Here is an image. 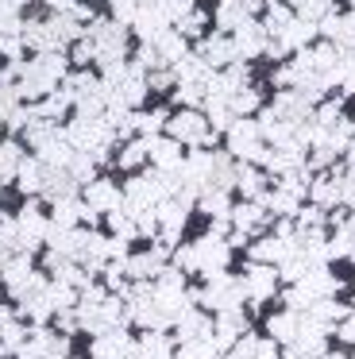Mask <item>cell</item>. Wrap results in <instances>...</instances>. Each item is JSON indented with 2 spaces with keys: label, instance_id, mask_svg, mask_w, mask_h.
I'll list each match as a JSON object with an SVG mask.
<instances>
[{
  "label": "cell",
  "instance_id": "1f68e13d",
  "mask_svg": "<svg viewBox=\"0 0 355 359\" xmlns=\"http://www.w3.org/2000/svg\"><path fill=\"white\" fill-rule=\"evenodd\" d=\"M351 317H355V302H351Z\"/></svg>",
  "mask_w": 355,
  "mask_h": 359
},
{
  "label": "cell",
  "instance_id": "4dcf8cb0",
  "mask_svg": "<svg viewBox=\"0 0 355 359\" xmlns=\"http://www.w3.org/2000/svg\"><path fill=\"white\" fill-rule=\"evenodd\" d=\"M321 359H347V355H340V351H332V355H321Z\"/></svg>",
  "mask_w": 355,
  "mask_h": 359
},
{
  "label": "cell",
  "instance_id": "9c48e42d",
  "mask_svg": "<svg viewBox=\"0 0 355 359\" xmlns=\"http://www.w3.org/2000/svg\"><path fill=\"white\" fill-rule=\"evenodd\" d=\"M247 332V317L243 309H228V313H216V328H213V344L216 348H232V344L239 340V336Z\"/></svg>",
  "mask_w": 355,
  "mask_h": 359
},
{
  "label": "cell",
  "instance_id": "277c9868",
  "mask_svg": "<svg viewBox=\"0 0 355 359\" xmlns=\"http://www.w3.org/2000/svg\"><path fill=\"white\" fill-rule=\"evenodd\" d=\"M239 278H243V290H247L251 302H270L274 290H278V271L270 263H255V259H251V266H247Z\"/></svg>",
  "mask_w": 355,
  "mask_h": 359
},
{
  "label": "cell",
  "instance_id": "5bb4252c",
  "mask_svg": "<svg viewBox=\"0 0 355 359\" xmlns=\"http://www.w3.org/2000/svg\"><path fill=\"white\" fill-rule=\"evenodd\" d=\"M97 359H128L131 355V340L123 332H100V340L93 344Z\"/></svg>",
  "mask_w": 355,
  "mask_h": 359
},
{
  "label": "cell",
  "instance_id": "8992f818",
  "mask_svg": "<svg viewBox=\"0 0 355 359\" xmlns=\"http://www.w3.org/2000/svg\"><path fill=\"white\" fill-rule=\"evenodd\" d=\"M213 328H216V320L208 317V313H201V309H185L182 317L174 320V336H178V344L213 340Z\"/></svg>",
  "mask_w": 355,
  "mask_h": 359
},
{
  "label": "cell",
  "instance_id": "603a6c76",
  "mask_svg": "<svg viewBox=\"0 0 355 359\" xmlns=\"http://www.w3.org/2000/svg\"><path fill=\"white\" fill-rule=\"evenodd\" d=\"M259 340L262 336H251V332H243L236 344H232V351L224 359H255V351H259Z\"/></svg>",
  "mask_w": 355,
  "mask_h": 359
},
{
  "label": "cell",
  "instance_id": "5b68a950",
  "mask_svg": "<svg viewBox=\"0 0 355 359\" xmlns=\"http://www.w3.org/2000/svg\"><path fill=\"white\" fill-rule=\"evenodd\" d=\"M193 259H197V271L213 274V271H220V266L232 259V248H228V240H224V236L208 232L205 240L193 243Z\"/></svg>",
  "mask_w": 355,
  "mask_h": 359
},
{
  "label": "cell",
  "instance_id": "44dd1931",
  "mask_svg": "<svg viewBox=\"0 0 355 359\" xmlns=\"http://www.w3.org/2000/svg\"><path fill=\"white\" fill-rule=\"evenodd\" d=\"M286 43L290 47H301V43H309L316 35V27H313V20H290V27H286Z\"/></svg>",
  "mask_w": 355,
  "mask_h": 359
},
{
  "label": "cell",
  "instance_id": "ba28073f",
  "mask_svg": "<svg viewBox=\"0 0 355 359\" xmlns=\"http://www.w3.org/2000/svg\"><path fill=\"white\" fill-rule=\"evenodd\" d=\"M259 124H251V120H236V124H228V143L232 151L228 155H239V158H255L259 155Z\"/></svg>",
  "mask_w": 355,
  "mask_h": 359
},
{
  "label": "cell",
  "instance_id": "9a60e30c",
  "mask_svg": "<svg viewBox=\"0 0 355 359\" xmlns=\"http://www.w3.org/2000/svg\"><path fill=\"white\" fill-rule=\"evenodd\" d=\"M262 47H267V27L243 20V24L236 27V50H239V55H259Z\"/></svg>",
  "mask_w": 355,
  "mask_h": 359
},
{
  "label": "cell",
  "instance_id": "d6986e66",
  "mask_svg": "<svg viewBox=\"0 0 355 359\" xmlns=\"http://www.w3.org/2000/svg\"><path fill=\"white\" fill-rule=\"evenodd\" d=\"M170 348H174V340H166L162 332H147L143 340H139L143 359H170Z\"/></svg>",
  "mask_w": 355,
  "mask_h": 359
},
{
  "label": "cell",
  "instance_id": "4fadbf2b",
  "mask_svg": "<svg viewBox=\"0 0 355 359\" xmlns=\"http://www.w3.org/2000/svg\"><path fill=\"white\" fill-rule=\"evenodd\" d=\"M309 197H313V205H321V209H332V205H340V201H344L340 178H328V174L313 178V182H309Z\"/></svg>",
  "mask_w": 355,
  "mask_h": 359
},
{
  "label": "cell",
  "instance_id": "30bf717a",
  "mask_svg": "<svg viewBox=\"0 0 355 359\" xmlns=\"http://www.w3.org/2000/svg\"><path fill=\"white\" fill-rule=\"evenodd\" d=\"M293 248H297V236H293V240H286V236H262V240L251 243V259H255V263H270V266H274V263H282Z\"/></svg>",
  "mask_w": 355,
  "mask_h": 359
},
{
  "label": "cell",
  "instance_id": "3957f363",
  "mask_svg": "<svg viewBox=\"0 0 355 359\" xmlns=\"http://www.w3.org/2000/svg\"><path fill=\"white\" fill-rule=\"evenodd\" d=\"M228 220H232V228H236V232L259 236V232H267V224H270V209L262 201H239V205H232Z\"/></svg>",
  "mask_w": 355,
  "mask_h": 359
},
{
  "label": "cell",
  "instance_id": "8fae6325",
  "mask_svg": "<svg viewBox=\"0 0 355 359\" xmlns=\"http://www.w3.org/2000/svg\"><path fill=\"white\" fill-rule=\"evenodd\" d=\"M297 325H301V313L282 309V313H274V317H267V336H270L274 344H293Z\"/></svg>",
  "mask_w": 355,
  "mask_h": 359
},
{
  "label": "cell",
  "instance_id": "4316f807",
  "mask_svg": "<svg viewBox=\"0 0 355 359\" xmlns=\"http://www.w3.org/2000/svg\"><path fill=\"white\" fill-rule=\"evenodd\" d=\"M131 124H135L139 132H147V135H151V132H159V128H162V116H159V112H143V116H135Z\"/></svg>",
  "mask_w": 355,
  "mask_h": 359
},
{
  "label": "cell",
  "instance_id": "2e32d148",
  "mask_svg": "<svg viewBox=\"0 0 355 359\" xmlns=\"http://www.w3.org/2000/svg\"><path fill=\"white\" fill-rule=\"evenodd\" d=\"M197 205H201V212H208V217H228L232 212V189L208 186V189H201Z\"/></svg>",
  "mask_w": 355,
  "mask_h": 359
},
{
  "label": "cell",
  "instance_id": "cb8c5ba5",
  "mask_svg": "<svg viewBox=\"0 0 355 359\" xmlns=\"http://www.w3.org/2000/svg\"><path fill=\"white\" fill-rule=\"evenodd\" d=\"M297 224H301V228H321V224H324V209H321V205L297 209Z\"/></svg>",
  "mask_w": 355,
  "mask_h": 359
},
{
  "label": "cell",
  "instance_id": "7402d4cb",
  "mask_svg": "<svg viewBox=\"0 0 355 359\" xmlns=\"http://www.w3.org/2000/svg\"><path fill=\"white\" fill-rule=\"evenodd\" d=\"M178 359H220V348L213 340H197V344H182Z\"/></svg>",
  "mask_w": 355,
  "mask_h": 359
},
{
  "label": "cell",
  "instance_id": "52a82bcc",
  "mask_svg": "<svg viewBox=\"0 0 355 359\" xmlns=\"http://www.w3.org/2000/svg\"><path fill=\"white\" fill-rule=\"evenodd\" d=\"M208 120L201 116V112H193V109H185V112H178L174 116V124H170V135H174L178 143H208L213 135H208Z\"/></svg>",
  "mask_w": 355,
  "mask_h": 359
},
{
  "label": "cell",
  "instance_id": "7c38bea8",
  "mask_svg": "<svg viewBox=\"0 0 355 359\" xmlns=\"http://www.w3.org/2000/svg\"><path fill=\"white\" fill-rule=\"evenodd\" d=\"M236 55H239L236 39H224V35H213V39L201 43V62H208V66H228Z\"/></svg>",
  "mask_w": 355,
  "mask_h": 359
},
{
  "label": "cell",
  "instance_id": "6da1fadb",
  "mask_svg": "<svg viewBox=\"0 0 355 359\" xmlns=\"http://www.w3.org/2000/svg\"><path fill=\"white\" fill-rule=\"evenodd\" d=\"M243 297H247L243 278H232V274H224V271H213L208 274V286L201 290V305H205V309H216V313L239 309Z\"/></svg>",
  "mask_w": 355,
  "mask_h": 359
},
{
  "label": "cell",
  "instance_id": "ffe728a7",
  "mask_svg": "<svg viewBox=\"0 0 355 359\" xmlns=\"http://www.w3.org/2000/svg\"><path fill=\"white\" fill-rule=\"evenodd\" d=\"M89 205L93 209H112V205H120V189L108 186V182H97V186L89 189Z\"/></svg>",
  "mask_w": 355,
  "mask_h": 359
},
{
  "label": "cell",
  "instance_id": "f1b7e54d",
  "mask_svg": "<svg viewBox=\"0 0 355 359\" xmlns=\"http://www.w3.org/2000/svg\"><path fill=\"white\" fill-rule=\"evenodd\" d=\"M340 189H344V205H355V170L347 178H340Z\"/></svg>",
  "mask_w": 355,
  "mask_h": 359
},
{
  "label": "cell",
  "instance_id": "7a4b0ae2",
  "mask_svg": "<svg viewBox=\"0 0 355 359\" xmlns=\"http://www.w3.org/2000/svg\"><path fill=\"white\" fill-rule=\"evenodd\" d=\"M336 325H324L316 320L313 313H301V325H297V336H293V355H324V336L332 332Z\"/></svg>",
  "mask_w": 355,
  "mask_h": 359
},
{
  "label": "cell",
  "instance_id": "83f0119b",
  "mask_svg": "<svg viewBox=\"0 0 355 359\" xmlns=\"http://www.w3.org/2000/svg\"><path fill=\"white\" fill-rule=\"evenodd\" d=\"M255 359H286V355L278 351V344L267 336V340H259V351H255Z\"/></svg>",
  "mask_w": 355,
  "mask_h": 359
},
{
  "label": "cell",
  "instance_id": "e0dca14e",
  "mask_svg": "<svg viewBox=\"0 0 355 359\" xmlns=\"http://www.w3.org/2000/svg\"><path fill=\"white\" fill-rule=\"evenodd\" d=\"M262 186H267V182H262L259 170H251V166H243V170H239V166H236V186H232V189H239L247 201H262V194H267Z\"/></svg>",
  "mask_w": 355,
  "mask_h": 359
},
{
  "label": "cell",
  "instance_id": "f546056e",
  "mask_svg": "<svg viewBox=\"0 0 355 359\" xmlns=\"http://www.w3.org/2000/svg\"><path fill=\"white\" fill-rule=\"evenodd\" d=\"M347 158H351V163H355V140L347 143Z\"/></svg>",
  "mask_w": 355,
  "mask_h": 359
},
{
  "label": "cell",
  "instance_id": "d4e9b609",
  "mask_svg": "<svg viewBox=\"0 0 355 359\" xmlns=\"http://www.w3.org/2000/svg\"><path fill=\"white\" fill-rule=\"evenodd\" d=\"M143 158H147V143H131V147H123L120 163H123V166H139Z\"/></svg>",
  "mask_w": 355,
  "mask_h": 359
},
{
  "label": "cell",
  "instance_id": "ac0fdd59",
  "mask_svg": "<svg viewBox=\"0 0 355 359\" xmlns=\"http://www.w3.org/2000/svg\"><path fill=\"white\" fill-rule=\"evenodd\" d=\"M262 205L270 209V217H297V197L286 194V189H274V194H262Z\"/></svg>",
  "mask_w": 355,
  "mask_h": 359
},
{
  "label": "cell",
  "instance_id": "484cf974",
  "mask_svg": "<svg viewBox=\"0 0 355 359\" xmlns=\"http://www.w3.org/2000/svg\"><path fill=\"white\" fill-rule=\"evenodd\" d=\"M332 332H336V340H344V344H351V348H355V317L336 320V328H332Z\"/></svg>",
  "mask_w": 355,
  "mask_h": 359
}]
</instances>
